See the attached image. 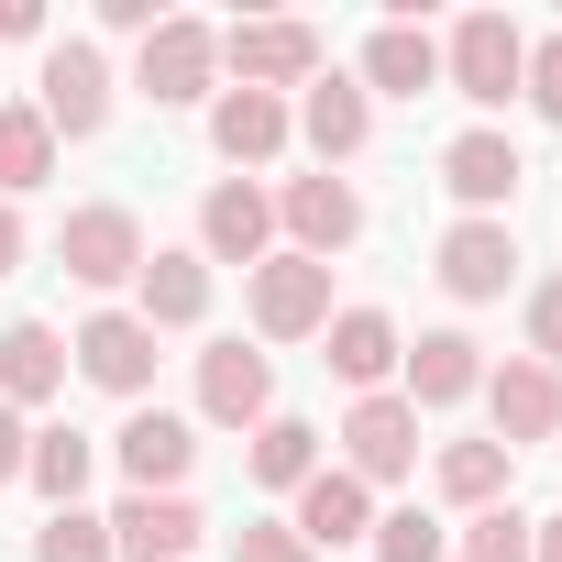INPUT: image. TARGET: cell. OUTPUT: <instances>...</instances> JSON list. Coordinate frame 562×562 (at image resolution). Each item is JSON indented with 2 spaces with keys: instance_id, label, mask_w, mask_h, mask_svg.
Returning a JSON list of instances; mask_svg holds the SVG:
<instances>
[{
  "instance_id": "obj_1",
  "label": "cell",
  "mask_w": 562,
  "mask_h": 562,
  "mask_svg": "<svg viewBox=\"0 0 562 562\" xmlns=\"http://www.w3.org/2000/svg\"><path fill=\"white\" fill-rule=\"evenodd\" d=\"M441 78H452L474 111H507V100H518V78H529V34H518L507 12H463V23H452V45H441Z\"/></svg>"
},
{
  "instance_id": "obj_2",
  "label": "cell",
  "mask_w": 562,
  "mask_h": 562,
  "mask_svg": "<svg viewBox=\"0 0 562 562\" xmlns=\"http://www.w3.org/2000/svg\"><path fill=\"white\" fill-rule=\"evenodd\" d=\"M210 78H221V34H210V23H188V12H166V23L144 34V56H133V89H144L155 111L210 100Z\"/></svg>"
},
{
  "instance_id": "obj_3",
  "label": "cell",
  "mask_w": 562,
  "mask_h": 562,
  "mask_svg": "<svg viewBox=\"0 0 562 562\" xmlns=\"http://www.w3.org/2000/svg\"><path fill=\"white\" fill-rule=\"evenodd\" d=\"M254 331H265V342H321V331H331V265L265 254V265H254Z\"/></svg>"
},
{
  "instance_id": "obj_4",
  "label": "cell",
  "mask_w": 562,
  "mask_h": 562,
  "mask_svg": "<svg viewBox=\"0 0 562 562\" xmlns=\"http://www.w3.org/2000/svg\"><path fill=\"white\" fill-rule=\"evenodd\" d=\"M56 265L78 276V288H133V276H144V221L122 199H89V210H67Z\"/></svg>"
},
{
  "instance_id": "obj_5",
  "label": "cell",
  "mask_w": 562,
  "mask_h": 562,
  "mask_svg": "<svg viewBox=\"0 0 562 562\" xmlns=\"http://www.w3.org/2000/svg\"><path fill=\"white\" fill-rule=\"evenodd\" d=\"M419 463V408L386 386V397H353V419H342V474L375 496V485H397Z\"/></svg>"
},
{
  "instance_id": "obj_6",
  "label": "cell",
  "mask_w": 562,
  "mask_h": 562,
  "mask_svg": "<svg viewBox=\"0 0 562 562\" xmlns=\"http://www.w3.org/2000/svg\"><path fill=\"white\" fill-rule=\"evenodd\" d=\"M221 67H232V89H310L321 78V34L310 23H232L221 34Z\"/></svg>"
},
{
  "instance_id": "obj_7",
  "label": "cell",
  "mask_w": 562,
  "mask_h": 562,
  "mask_svg": "<svg viewBox=\"0 0 562 562\" xmlns=\"http://www.w3.org/2000/svg\"><path fill=\"white\" fill-rule=\"evenodd\" d=\"M34 111H45L56 144H89V133L111 122V67H100V45H78V34L45 45V100H34Z\"/></svg>"
},
{
  "instance_id": "obj_8",
  "label": "cell",
  "mask_w": 562,
  "mask_h": 562,
  "mask_svg": "<svg viewBox=\"0 0 562 562\" xmlns=\"http://www.w3.org/2000/svg\"><path fill=\"white\" fill-rule=\"evenodd\" d=\"M67 364H78L89 386H111V397H133V408H144V386H155V331H144L133 310H89V321H78V342H67Z\"/></svg>"
},
{
  "instance_id": "obj_9",
  "label": "cell",
  "mask_w": 562,
  "mask_h": 562,
  "mask_svg": "<svg viewBox=\"0 0 562 562\" xmlns=\"http://www.w3.org/2000/svg\"><path fill=\"white\" fill-rule=\"evenodd\" d=\"M276 221H288V254H310V265H331L353 232H364V199H353V177H288V199H276Z\"/></svg>"
},
{
  "instance_id": "obj_10",
  "label": "cell",
  "mask_w": 562,
  "mask_h": 562,
  "mask_svg": "<svg viewBox=\"0 0 562 562\" xmlns=\"http://www.w3.org/2000/svg\"><path fill=\"white\" fill-rule=\"evenodd\" d=\"M265 243H276V199H265L254 177H221V188L199 199V254L254 276V265H265Z\"/></svg>"
},
{
  "instance_id": "obj_11",
  "label": "cell",
  "mask_w": 562,
  "mask_h": 562,
  "mask_svg": "<svg viewBox=\"0 0 562 562\" xmlns=\"http://www.w3.org/2000/svg\"><path fill=\"white\" fill-rule=\"evenodd\" d=\"M199 419H221V430H265V419H276V364L243 353V342H210V353H199Z\"/></svg>"
},
{
  "instance_id": "obj_12",
  "label": "cell",
  "mask_w": 562,
  "mask_h": 562,
  "mask_svg": "<svg viewBox=\"0 0 562 562\" xmlns=\"http://www.w3.org/2000/svg\"><path fill=\"white\" fill-rule=\"evenodd\" d=\"M111 452H122L133 496H177V485H188V463H199V430H188L177 408H133V419L111 430Z\"/></svg>"
},
{
  "instance_id": "obj_13",
  "label": "cell",
  "mask_w": 562,
  "mask_h": 562,
  "mask_svg": "<svg viewBox=\"0 0 562 562\" xmlns=\"http://www.w3.org/2000/svg\"><path fill=\"white\" fill-rule=\"evenodd\" d=\"M430 276L474 310V299H507V276H518V232L507 221H452L441 232V254H430Z\"/></svg>"
},
{
  "instance_id": "obj_14",
  "label": "cell",
  "mask_w": 562,
  "mask_h": 562,
  "mask_svg": "<svg viewBox=\"0 0 562 562\" xmlns=\"http://www.w3.org/2000/svg\"><path fill=\"white\" fill-rule=\"evenodd\" d=\"M288 122H299V133H310V155H321V177H331V166H353V155H364V144H375V100H364V89H353V78H331V67H321V78H310V100H299V111H288Z\"/></svg>"
},
{
  "instance_id": "obj_15",
  "label": "cell",
  "mask_w": 562,
  "mask_h": 562,
  "mask_svg": "<svg viewBox=\"0 0 562 562\" xmlns=\"http://www.w3.org/2000/svg\"><path fill=\"white\" fill-rule=\"evenodd\" d=\"M518 177H529V166H518L507 133H452V144H441V188L463 199V221H496V210L518 199Z\"/></svg>"
},
{
  "instance_id": "obj_16",
  "label": "cell",
  "mask_w": 562,
  "mask_h": 562,
  "mask_svg": "<svg viewBox=\"0 0 562 562\" xmlns=\"http://www.w3.org/2000/svg\"><path fill=\"white\" fill-rule=\"evenodd\" d=\"M288 100H265V89H210V155L221 166H276L288 155Z\"/></svg>"
},
{
  "instance_id": "obj_17",
  "label": "cell",
  "mask_w": 562,
  "mask_h": 562,
  "mask_svg": "<svg viewBox=\"0 0 562 562\" xmlns=\"http://www.w3.org/2000/svg\"><path fill=\"white\" fill-rule=\"evenodd\" d=\"M397 364H408V408H463V397H485V342H474V331H419Z\"/></svg>"
},
{
  "instance_id": "obj_18",
  "label": "cell",
  "mask_w": 562,
  "mask_h": 562,
  "mask_svg": "<svg viewBox=\"0 0 562 562\" xmlns=\"http://www.w3.org/2000/svg\"><path fill=\"white\" fill-rule=\"evenodd\" d=\"M485 408H496V441H507V452H529V441H551V430H562V375L518 353V364H496V375H485Z\"/></svg>"
},
{
  "instance_id": "obj_19",
  "label": "cell",
  "mask_w": 562,
  "mask_h": 562,
  "mask_svg": "<svg viewBox=\"0 0 562 562\" xmlns=\"http://www.w3.org/2000/svg\"><path fill=\"white\" fill-rule=\"evenodd\" d=\"M133 321H144V331H199V321H210V254H144Z\"/></svg>"
},
{
  "instance_id": "obj_20",
  "label": "cell",
  "mask_w": 562,
  "mask_h": 562,
  "mask_svg": "<svg viewBox=\"0 0 562 562\" xmlns=\"http://www.w3.org/2000/svg\"><path fill=\"white\" fill-rule=\"evenodd\" d=\"M321 342H331L321 364H331V375H342L353 397H386V375H397V353H408L386 310H331V331H321Z\"/></svg>"
},
{
  "instance_id": "obj_21",
  "label": "cell",
  "mask_w": 562,
  "mask_h": 562,
  "mask_svg": "<svg viewBox=\"0 0 562 562\" xmlns=\"http://www.w3.org/2000/svg\"><path fill=\"white\" fill-rule=\"evenodd\" d=\"M199 529H210V518H199L188 496H122V507H111V551H122V562H188Z\"/></svg>"
},
{
  "instance_id": "obj_22",
  "label": "cell",
  "mask_w": 562,
  "mask_h": 562,
  "mask_svg": "<svg viewBox=\"0 0 562 562\" xmlns=\"http://www.w3.org/2000/svg\"><path fill=\"white\" fill-rule=\"evenodd\" d=\"M353 89H364V100H375V89H386V100H419V89H441V45H430L419 23H375Z\"/></svg>"
},
{
  "instance_id": "obj_23",
  "label": "cell",
  "mask_w": 562,
  "mask_h": 562,
  "mask_svg": "<svg viewBox=\"0 0 562 562\" xmlns=\"http://www.w3.org/2000/svg\"><path fill=\"white\" fill-rule=\"evenodd\" d=\"M56 386H67V331L12 321V331H0V408H45Z\"/></svg>"
},
{
  "instance_id": "obj_24",
  "label": "cell",
  "mask_w": 562,
  "mask_h": 562,
  "mask_svg": "<svg viewBox=\"0 0 562 562\" xmlns=\"http://www.w3.org/2000/svg\"><path fill=\"white\" fill-rule=\"evenodd\" d=\"M288 529H299L310 551H331V540H364V529H375V496H364L342 463H321V474L299 485V518H288Z\"/></svg>"
},
{
  "instance_id": "obj_25",
  "label": "cell",
  "mask_w": 562,
  "mask_h": 562,
  "mask_svg": "<svg viewBox=\"0 0 562 562\" xmlns=\"http://www.w3.org/2000/svg\"><path fill=\"white\" fill-rule=\"evenodd\" d=\"M89 463H100V441H89L78 419H56V430H34V452H23V485H34L45 507H78V496H89Z\"/></svg>"
},
{
  "instance_id": "obj_26",
  "label": "cell",
  "mask_w": 562,
  "mask_h": 562,
  "mask_svg": "<svg viewBox=\"0 0 562 562\" xmlns=\"http://www.w3.org/2000/svg\"><path fill=\"white\" fill-rule=\"evenodd\" d=\"M56 177V133H45V111L34 100H0V199H34Z\"/></svg>"
},
{
  "instance_id": "obj_27",
  "label": "cell",
  "mask_w": 562,
  "mask_h": 562,
  "mask_svg": "<svg viewBox=\"0 0 562 562\" xmlns=\"http://www.w3.org/2000/svg\"><path fill=\"white\" fill-rule=\"evenodd\" d=\"M507 463H518L507 441H441V463H430V474H441V496H452V507H496V496H507Z\"/></svg>"
},
{
  "instance_id": "obj_28",
  "label": "cell",
  "mask_w": 562,
  "mask_h": 562,
  "mask_svg": "<svg viewBox=\"0 0 562 562\" xmlns=\"http://www.w3.org/2000/svg\"><path fill=\"white\" fill-rule=\"evenodd\" d=\"M310 474H321V430H310V419H288V408H276V419L254 430V485H288V496H299Z\"/></svg>"
},
{
  "instance_id": "obj_29",
  "label": "cell",
  "mask_w": 562,
  "mask_h": 562,
  "mask_svg": "<svg viewBox=\"0 0 562 562\" xmlns=\"http://www.w3.org/2000/svg\"><path fill=\"white\" fill-rule=\"evenodd\" d=\"M364 540H375V562H441V551H452V529H441L430 507H386Z\"/></svg>"
},
{
  "instance_id": "obj_30",
  "label": "cell",
  "mask_w": 562,
  "mask_h": 562,
  "mask_svg": "<svg viewBox=\"0 0 562 562\" xmlns=\"http://www.w3.org/2000/svg\"><path fill=\"white\" fill-rule=\"evenodd\" d=\"M34 562H111V518H89V507H45Z\"/></svg>"
},
{
  "instance_id": "obj_31",
  "label": "cell",
  "mask_w": 562,
  "mask_h": 562,
  "mask_svg": "<svg viewBox=\"0 0 562 562\" xmlns=\"http://www.w3.org/2000/svg\"><path fill=\"white\" fill-rule=\"evenodd\" d=\"M463 562H529V518H518V507H474Z\"/></svg>"
},
{
  "instance_id": "obj_32",
  "label": "cell",
  "mask_w": 562,
  "mask_h": 562,
  "mask_svg": "<svg viewBox=\"0 0 562 562\" xmlns=\"http://www.w3.org/2000/svg\"><path fill=\"white\" fill-rule=\"evenodd\" d=\"M232 562H321L299 529H276V518H254V529H232Z\"/></svg>"
},
{
  "instance_id": "obj_33",
  "label": "cell",
  "mask_w": 562,
  "mask_h": 562,
  "mask_svg": "<svg viewBox=\"0 0 562 562\" xmlns=\"http://www.w3.org/2000/svg\"><path fill=\"white\" fill-rule=\"evenodd\" d=\"M529 364H562V276L529 288Z\"/></svg>"
},
{
  "instance_id": "obj_34",
  "label": "cell",
  "mask_w": 562,
  "mask_h": 562,
  "mask_svg": "<svg viewBox=\"0 0 562 562\" xmlns=\"http://www.w3.org/2000/svg\"><path fill=\"white\" fill-rule=\"evenodd\" d=\"M518 100H529L540 122H562V34H551V45H529V78H518Z\"/></svg>"
},
{
  "instance_id": "obj_35",
  "label": "cell",
  "mask_w": 562,
  "mask_h": 562,
  "mask_svg": "<svg viewBox=\"0 0 562 562\" xmlns=\"http://www.w3.org/2000/svg\"><path fill=\"white\" fill-rule=\"evenodd\" d=\"M23 452H34V430H23V408H0V485H23Z\"/></svg>"
},
{
  "instance_id": "obj_36",
  "label": "cell",
  "mask_w": 562,
  "mask_h": 562,
  "mask_svg": "<svg viewBox=\"0 0 562 562\" xmlns=\"http://www.w3.org/2000/svg\"><path fill=\"white\" fill-rule=\"evenodd\" d=\"M100 23H111V34H133V45H144V34H155V23H166V12H155V0H100Z\"/></svg>"
},
{
  "instance_id": "obj_37",
  "label": "cell",
  "mask_w": 562,
  "mask_h": 562,
  "mask_svg": "<svg viewBox=\"0 0 562 562\" xmlns=\"http://www.w3.org/2000/svg\"><path fill=\"white\" fill-rule=\"evenodd\" d=\"M23 34H45V12L34 0H0V45H23Z\"/></svg>"
},
{
  "instance_id": "obj_38",
  "label": "cell",
  "mask_w": 562,
  "mask_h": 562,
  "mask_svg": "<svg viewBox=\"0 0 562 562\" xmlns=\"http://www.w3.org/2000/svg\"><path fill=\"white\" fill-rule=\"evenodd\" d=\"M12 265H23V210L0 199V276H12Z\"/></svg>"
},
{
  "instance_id": "obj_39",
  "label": "cell",
  "mask_w": 562,
  "mask_h": 562,
  "mask_svg": "<svg viewBox=\"0 0 562 562\" xmlns=\"http://www.w3.org/2000/svg\"><path fill=\"white\" fill-rule=\"evenodd\" d=\"M529 562H562V518H551V529H529Z\"/></svg>"
}]
</instances>
